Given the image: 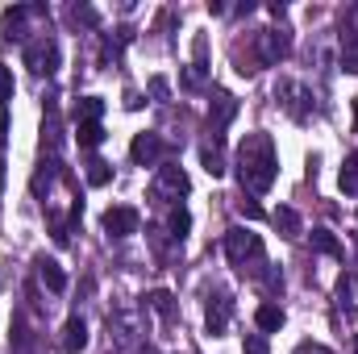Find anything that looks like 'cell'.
<instances>
[{
  "mask_svg": "<svg viewBox=\"0 0 358 354\" xmlns=\"http://www.w3.org/2000/svg\"><path fill=\"white\" fill-rule=\"evenodd\" d=\"M246 354H267V338L263 334H250L246 338Z\"/></svg>",
  "mask_w": 358,
  "mask_h": 354,
  "instance_id": "obj_27",
  "label": "cell"
},
{
  "mask_svg": "<svg viewBox=\"0 0 358 354\" xmlns=\"http://www.w3.org/2000/svg\"><path fill=\"white\" fill-rule=\"evenodd\" d=\"M163 155H167V142H163L159 134H138L134 146H129V159H134L138 167H159Z\"/></svg>",
  "mask_w": 358,
  "mask_h": 354,
  "instance_id": "obj_8",
  "label": "cell"
},
{
  "mask_svg": "<svg viewBox=\"0 0 358 354\" xmlns=\"http://www.w3.org/2000/svg\"><path fill=\"white\" fill-rule=\"evenodd\" d=\"M313 246H317L321 255H342V246H338V238H334L329 229H313Z\"/></svg>",
  "mask_w": 358,
  "mask_h": 354,
  "instance_id": "obj_24",
  "label": "cell"
},
{
  "mask_svg": "<svg viewBox=\"0 0 358 354\" xmlns=\"http://www.w3.org/2000/svg\"><path fill=\"white\" fill-rule=\"evenodd\" d=\"M187 229H192V217H187V208L179 204V208L167 213V238H171V242H183V238H187Z\"/></svg>",
  "mask_w": 358,
  "mask_h": 354,
  "instance_id": "obj_17",
  "label": "cell"
},
{
  "mask_svg": "<svg viewBox=\"0 0 358 354\" xmlns=\"http://www.w3.org/2000/svg\"><path fill=\"white\" fill-rule=\"evenodd\" d=\"M229 317H234V300H229V292H208V304H204V325H208V334L213 338H221L225 330H229Z\"/></svg>",
  "mask_w": 358,
  "mask_h": 354,
  "instance_id": "obj_7",
  "label": "cell"
},
{
  "mask_svg": "<svg viewBox=\"0 0 358 354\" xmlns=\"http://www.w3.org/2000/svg\"><path fill=\"white\" fill-rule=\"evenodd\" d=\"M355 129H358V100H355Z\"/></svg>",
  "mask_w": 358,
  "mask_h": 354,
  "instance_id": "obj_30",
  "label": "cell"
},
{
  "mask_svg": "<svg viewBox=\"0 0 358 354\" xmlns=\"http://www.w3.org/2000/svg\"><path fill=\"white\" fill-rule=\"evenodd\" d=\"M104 234L108 238H129V234H138V225H142V217H138V208H129V204H117V208H108L104 213Z\"/></svg>",
  "mask_w": 358,
  "mask_h": 354,
  "instance_id": "obj_9",
  "label": "cell"
},
{
  "mask_svg": "<svg viewBox=\"0 0 358 354\" xmlns=\"http://www.w3.org/2000/svg\"><path fill=\"white\" fill-rule=\"evenodd\" d=\"M238 208H242V213H246V217H263V208H259V204H255V200H242V204H238Z\"/></svg>",
  "mask_w": 358,
  "mask_h": 354,
  "instance_id": "obj_28",
  "label": "cell"
},
{
  "mask_svg": "<svg viewBox=\"0 0 358 354\" xmlns=\"http://www.w3.org/2000/svg\"><path fill=\"white\" fill-rule=\"evenodd\" d=\"M342 67L358 71V4L346 13V34H342Z\"/></svg>",
  "mask_w": 358,
  "mask_h": 354,
  "instance_id": "obj_13",
  "label": "cell"
},
{
  "mask_svg": "<svg viewBox=\"0 0 358 354\" xmlns=\"http://www.w3.org/2000/svg\"><path fill=\"white\" fill-rule=\"evenodd\" d=\"M275 225H279L287 238H300V217H296V208H287V204L275 208Z\"/></svg>",
  "mask_w": 358,
  "mask_h": 354,
  "instance_id": "obj_23",
  "label": "cell"
},
{
  "mask_svg": "<svg viewBox=\"0 0 358 354\" xmlns=\"http://www.w3.org/2000/svg\"><path fill=\"white\" fill-rule=\"evenodd\" d=\"M338 183H342V192H346V196H358V155H350V159L342 163Z\"/></svg>",
  "mask_w": 358,
  "mask_h": 354,
  "instance_id": "obj_22",
  "label": "cell"
},
{
  "mask_svg": "<svg viewBox=\"0 0 358 354\" xmlns=\"http://www.w3.org/2000/svg\"><path fill=\"white\" fill-rule=\"evenodd\" d=\"M76 138H80L84 150H96V146L104 142V129H100V121H80V125H76Z\"/></svg>",
  "mask_w": 358,
  "mask_h": 354,
  "instance_id": "obj_19",
  "label": "cell"
},
{
  "mask_svg": "<svg viewBox=\"0 0 358 354\" xmlns=\"http://www.w3.org/2000/svg\"><path fill=\"white\" fill-rule=\"evenodd\" d=\"M234 113H238V100L229 96V92H213V104H208V125H213V134H221L229 121H234Z\"/></svg>",
  "mask_w": 358,
  "mask_h": 354,
  "instance_id": "obj_12",
  "label": "cell"
},
{
  "mask_svg": "<svg viewBox=\"0 0 358 354\" xmlns=\"http://www.w3.org/2000/svg\"><path fill=\"white\" fill-rule=\"evenodd\" d=\"M204 76H208V42L196 38V46H192V67L183 71V88H200Z\"/></svg>",
  "mask_w": 358,
  "mask_h": 354,
  "instance_id": "obj_14",
  "label": "cell"
},
{
  "mask_svg": "<svg viewBox=\"0 0 358 354\" xmlns=\"http://www.w3.org/2000/svg\"><path fill=\"white\" fill-rule=\"evenodd\" d=\"M25 63H29L34 76H55L59 71V46H55V38L42 34V38L25 42Z\"/></svg>",
  "mask_w": 358,
  "mask_h": 354,
  "instance_id": "obj_6",
  "label": "cell"
},
{
  "mask_svg": "<svg viewBox=\"0 0 358 354\" xmlns=\"http://www.w3.org/2000/svg\"><path fill=\"white\" fill-rule=\"evenodd\" d=\"M279 176V159H275V142L267 134H246L238 146V183L242 192H267Z\"/></svg>",
  "mask_w": 358,
  "mask_h": 354,
  "instance_id": "obj_1",
  "label": "cell"
},
{
  "mask_svg": "<svg viewBox=\"0 0 358 354\" xmlns=\"http://www.w3.org/2000/svg\"><path fill=\"white\" fill-rule=\"evenodd\" d=\"M146 304H150V309H155V313H159V317H163L167 325H171V321L179 317L176 296H171V292H150V296H146Z\"/></svg>",
  "mask_w": 358,
  "mask_h": 354,
  "instance_id": "obj_16",
  "label": "cell"
},
{
  "mask_svg": "<svg viewBox=\"0 0 358 354\" xmlns=\"http://www.w3.org/2000/svg\"><path fill=\"white\" fill-rule=\"evenodd\" d=\"M275 100H279V108L292 121H308L313 117V92L304 88V84H296V80H279L275 84Z\"/></svg>",
  "mask_w": 358,
  "mask_h": 354,
  "instance_id": "obj_3",
  "label": "cell"
},
{
  "mask_svg": "<svg viewBox=\"0 0 358 354\" xmlns=\"http://www.w3.org/2000/svg\"><path fill=\"white\" fill-rule=\"evenodd\" d=\"M296 354H329V351H325V346H317V342H304Z\"/></svg>",
  "mask_w": 358,
  "mask_h": 354,
  "instance_id": "obj_29",
  "label": "cell"
},
{
  "mask_svg": "<svg viewBox=\"0 0 358 354\" xmlns=\"http://www.w3.org/2000/svg\"><path fill=\"white\" fill-rule=\"evenodd\" d=\"M38 279L46 283L50 296H63L67 292V275H63V267L55 263V259H38Z\"/></svg>",
  "mask_w": 358,
  "mask_h": 354,
  "instance_id": "obj_15",
  "label": "cell"
},
{
  "mask_svg": "<svg viewBox=\"0 0 358 354\" xmlns=\"http://www.w3.org/2000/svg\"><path fill=\"white\" fill-rule=\"evenodd\" d=\"M150 196L159 200V204H176V200H183L187 196V176H183V167H159L155 171V179H150Z\"/></svg>",
  "mask_w": 358,
  "mask_h": 354,
  "instance_id": "obj_5",
  "label": "cell"
},
{
  "mask_svg": "<svg viewBox=\"0 0 358 354\" xmlns=\"http://www.w3.org/2000/svg\"><path fill=\"white\" fill-rule=\"evenodd\" d=\"M200 163H204V171H208L213 179H221V176H225V159H221L217 142H213V146H208V142L200 146Z\"/></svg>",
  "mask_w": 358,
  "mask_h": 354,
  "instance_id": "obj_20",
  "label": "cell"
},
{
  "mask_svg": "<svg viewBox=\"0 0 358 354\" xmlns=\"http://www.w3.org/2000/svg\"><path fill=\"white\" fill-rule=\"evenodd\" d=\"M225 255H229V263L238 267L242 275H255V279H263V271L271 267L263 238H259V234H250V229H242V225L225 229Z\"/></svg>",
  "mask_w": 358,
  "mask_h": 354,
  "instance_id": "obj_2",
  "label": "cell"
},
{
  "mask_svg": "<svg viewBox=\"0 0 358 354\" xmlns=\"http://www.w3.org/2000/svg\"><path fill=\"white\" fill-rule=\"evenodd\" d=\"M287 46H292L287 29H259L255 34V71L259 67H275L287 55Z\"/></svg>",
  "mask_w": 358,
  "mask_h": 354,
  "instance_id": "obj_4",
  "label": "cell"
},
{
  "mask_svg": "<svg viewBox=\"0 0 358 354\" xmlns=\"http://www.w3.org/2000/svg\"><path fill=\"white\" fill-rule=\"evenodd\" d=\"M13 88H17V84H13V71L0 67V108H4V100H13Z\"/></svg>",
  "mask_w": 358,
  "mask_h": 354,
  "instance_id": "obj_26",
  "label": "cell"
},
{
  "mask_svg": "<svg viewBox=\"0 0 358 354\" xmlns=\"http://www.w3.org/2000/svg\"><path fill=\"white\" fill-rule=\"evenodd\" d=\"M100 113H104V100H100V96L76 100V121H100Z\"/></svg>",
  "mask_w": 358,
  "mask_h": 354,
  "instance_id": "obj_21",
  "label": "cell"
},
{
  "mask_svg": "<svg viewBox=\"0 0 358 354\" xmlns=\"http://www.w3.org/2000/svg\"><path fill=\"white\" fill-rule=\"evenodd\" d=\"M255 325H259V330H263V334H275V330H279V325H283V309H279V304H259V313H255Z\"/></svg>",
  "mask_w": 358,
  "mask_h": 354,
  "instance_id": "obj_18",
  "label": "cell"
},
{
  "mask_svg": "<svg viewBox=\"0 0 358 354\" xmlns=\"http://www.w3.org/2000/svg\"><path fill=\"white\" fill-rule=\"evenodd\" d=\"M338 313L346 321H358V271H346L338 279Z\"/></svg>",
  "mask_w": 358,
  "mask_h": 354,
  "instance_id": "obj_11",
  "label": "cell"
},
{
  "mask_svg": "<svg viewBox=\"0 0 358 354\" xmlns=\"http://www.w3.org/2000/svg\"><path fill=\"white\" fill-rule=\"evenodd\" d=\"M108 179H113V171H108V163L92 159V163H88V183H92V187H104Z\"/></svg>",
  "mask_w": 358,
  "mask_h": 354,
  "instance_id": "obj_25",
  "label": "cell"
},
{
  "mask_svg": "<svg viewBox=\"0 0 358 354\" xmlns=\"http://www.w3.org/2000/svg\"><path fill=\"white\" fill-rule=\"evenodd\" d=\"M84 346H88V321H84L80 313H71L67 325H63V334H59V351L63 354H80Z\"/></svg>",
  "mask_w": 358,
  "mask_h": 354,
  "instance_id": "obj_10",
  "label": "cell"
}]
</instances>
